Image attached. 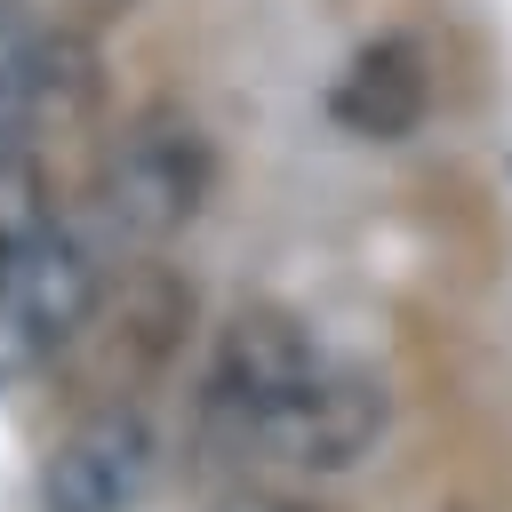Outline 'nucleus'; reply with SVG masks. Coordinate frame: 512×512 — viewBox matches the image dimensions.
Masks as SVG:
<instances>
[{"label":"nucleus","instance_id":"1","mask_svg":"<svg viewBox=\"0 0 512 512\" xmlns=\"http://www.w3.org/2000/svg\"><path fill=\"white\" fill-rule=\"evenodd\" d=\"M216 192V144L184 104H144L96 160V216L128 248H168Z\"/></svg>","mask_w":512,"mask_h":512},{"label":"nucleus","instance_id":"2","mask_svg":"<svg viewBox=\"0 0 512 512\" xmlns=\"http://www.w3.org/2000/svg\"><path fill=\"white\" fill-rule=\"evenodd\" d=\"M104 312V256L64 216L32 224L0 248V384L48 368L64 344H80Z\"/></svg>","mask_w":512,"mask_h":512},{"label":"nucleus","instance_id":"3","mask_svg":"<svg viewBox=\"0 0 512 512\" xmlns=\"http://www.w3.org/2000/svg\"><path fill=\"white\" fill-rule=\"evenodd\" d=\"M336 352L288 312V304H240L224 328H216V352H208V376H200V408L224 440H248L272 408H288Z\"/></svg>","mask_w":512,"mask_h":512},{"label":"nucleus","instance_id":"4","mask_svg":"<svg viewBox=\"0 0 512 512\" xmlns=\"http://www.w3.org/2000/svg\"><path fill=\"white\" fill-rule=\"evenodd\" d=\"M392 424V384L376 368H352V360H328L288 408H272L248 440H232L240 456L256 464H280V472H304V480H328V472H352L360 456H376Z\"/></svg>","mask_w":512,"mask_h":512},{"label":"nucleus","instance_id":"5","mask_svg":"<svg viewBox=\"0 0 512 512\" xmlns=\"http://www.w3.org/2000/svg\"><path fill=\"white\" fill-rule=\"evenodd\" d=\"M160 480V432L136 400H96L40 456V512H136Z\"/></svg>","mask_w":512,"mask_h":512},{"label":"nucleus","instance_id":"6","mask_svg":"<svg viewBox=\"0 0 512 512\" xmlns=\"http://www.w3.org/2000/svg\"><path fill=\"white\" fill-rule=\"evenodd\" d=\"M328 112H336V128H352V136H368V144L416 136L424 112H432V56H424V40L376 32V40L336 72Z\"/></svg>","mask_w":512,"mask_h":512},{"label":"nucleus","instance_id":"7","mask_svg":"<svg viewBox=\"0 0 512 512\" xmlns=\"http://www.w3.org/2000/svg\"><path fill=\"white\" fill-rule=\"evenodd\" d=\"M72 8V24H112V16H128L136 0H64Z\"/></svg>","mask_w":512,"mask_h":512},{"label":"nucleus","instance_id":"8","mask_svg":"<svg viewBox=\"0 0 512 512\" xmlns=\"http://www.w3.org/2000/svg\"><path fill=\"white\" fill-rule=\"evenodd\" d=\"M216 512H320V504H296V496H232Z\"/></svg>","mask_w":512,"mask_h":512}]
</instances>
